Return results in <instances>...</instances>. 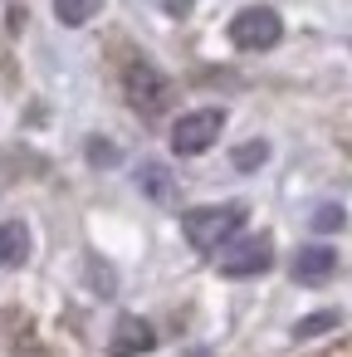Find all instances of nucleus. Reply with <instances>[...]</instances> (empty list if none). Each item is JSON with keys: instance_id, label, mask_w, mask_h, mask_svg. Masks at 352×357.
Returning <instances> with one entry per match:
<instances>
[{"instance_id": "5", "label": "nucleus", "mask_w": 352, "mask_h": 357, "mask_svg": "<svg viewBox=\"0 0 352 357\" xmlns=\"http://www.w3.org/2000/svg\"><path fill=\"white\" fill-rule=\"evenodd\" d=\"M269 264H274V240H269V235H235V240L215 255V269H220L225 279H259Z\"/></svg>"}, {"instance_id": "3", "label": "nucleus", "mask_w": 352, "mask_h": 357, "mask_svg": "<svg viewBox=\"0 0 352 357\" xmlns=\"http://www.w3.org/2000/svg\"><path fill=\"white\" fill-rule=\"evenodd\" d=\"M279 40H284V20H279L274 6H245V10H235V20H230V45H235V50L264 54V50H274Z\"/></svg>"}, {"instance_id": "2", "label": "nucleus", "mask_w": 352, "mask_h": 357, "mask_svg": "<svg viewBox=\"0 0 352 357\" xmlns=\"http://www.w3.org/2000/svg\"><path fill=\"white\" fill-rule=\"evenodd\" d=\"M123 93H128L132 113H142V118H162V113L176 103V84H171L157 64H147V59H132V64L123 69Z\"/></svg>"}, {"instance_id": "15", "label": "nucleus", "mask_w": 352, "mask_h": 357, "mask_svg": "<svg viewBox=\"0 0 352 357\" xmlns=\"http://www.w3.org/2000/svg\"><path fill=\"white\" fill-rule=\"evenodd\" d=\"M191 6H196V0H162V10H167L171 20H186V15H191Z\"/></svg>"}, {"instance_id": "7", "label": "nucleus", "mask_w": 352, "mask_h": 357, "mask_svg": "<svg viewBox=\"0 0 352 357\" xmlns=\"http://www.w3.org/2000/svg\"><path fill=\"white\" fill-rule=\"evenodd\" d=\"M332 269H337V250L332 245H303L293 255V264H289L293 284H328Z\"/></svg>"}, {"instance_id": "10", "label": "nucleus", "mask_w": 352, "mask_h": 357, "mask_svg": "<svg viewBox=\"0 0 352 357\" xmlns=\"http://www.w3.org/2000/svg\"><path fill=\"white\" fill-rule=\"evenodd\" d=\"M98 10H103V0H54V15H59V25H69V30L89 25Z\"/></svg>"}, {"instance_id": "4", "label": "nucleus", "mask_w": 352, "mask_h": 357, "mask_svg": "<svg viewBox=\"0 0 352 357\" xmlns=\"http://www.w3.org/2000/svg\"><path fill=\"white\" fill-rule=\"evenodd\" d=\"M220 132H225L220 108H191V113H181L171 123V152L176 157H201V152H211L220 142Z\"/></svg>"}, {"instance_id": "8", "label": "nucleus", "mask_w": 352, "mask_h": 357, "mask_svg": "<svg viewBox=\"0 0 352 357\" xmlns=\"http://www.w3.org/2000/svg\"><path fill=\"white\" fill-rule=\"evenodd\" d=\"M25 259H30V225L0 220V269H20Z\"/></svg>"}, {"instance_id": "11", "label": "nucleus", "mask_w": 352, "mask_h": 357, "mask_svg": "<svg viewBox=\"0 0 352 357\" xmlns=\"http://www.w3.org/2000/svg\"><path fill=\"white\" fill-rule=\"evenodd\" d=\"M230 162H235V172H259V167L269 162V142H264V137H250V142H240V147L230 152Z\"/></svg>"}, {"instance_id": "12", "label": "nucleus", "mask_w": 352, "mask_h": 357, "mask_svg": "<svg viewBox=\"0 0 352 357\" xmlns=\"http://www.w3.org/2000/svg\"><path fill=\"white\" fill-rule=\"evenodd\" d=\"M337 323H342L337 308H318V313H308V318L293 323V337H323V333H332Z\"/></svg>"}, {"instance_id": "14", "label": "nucleus", "mask_w": 352, "mask_h": 357, "mask_svg": "<svg viewBox=\"0 0 352 357\" xmlns=\"http://www.w3.org/2000/svg\"><path fill=\"white\" fill-rule=\"evenodd\" d=\"M342 220H347V211H342V206H332V201L313 211V230H318V235H332V230H342Z\"/></svg>"}, {"instance_id": "1", "label": "nucleus", "mask_w": 352, "mask_h": 357, "mask_svg": "<svg viewBox=\"0 0 352 357\" xmlns=\"http://www.w3.org/2000/svg\"><path fill=\"white\" fill-rule=\"evenodd\" d=\"M245 215H250V211H245L240 201H225V206H196V211L181 215V235H186V245H191L196 255H220V250L240 235Z\"/></svg>"}, {"instance_id": "6", "label": "nucleus", "mask_w": 352, "mask_h": 357, "mask_svg": "<svg viewBox=\"0 0 352 357\" xmlns=\"http://www.w3.org/2000/svg\"><path fill=\"white\" fill-rule=\"evenodd\" d=\"M152 347H157V333H152V323H147V318H137V313H123V318L113 323L108 357H142V352H152Z\"/></svg>"}, {"instance_id": "9", "label": "nucleus", "mask_w": 352, "mask_h": 357, "mask_svg": "<svg viewBox=\"0 0 352 357\" xmlns=\"http://www.w3.org/2000/svg\"><path fill=\"white\" fill-rule=\"evenodd\" d=\"M137 191H142L147 201H157V206H171V201H176V181H171L167 162H142V167H137Z\"/></svg>"}, {"instance_id": "13", "label": "nucleus", "mask_w": 352, "mask_h": 357, "mask_svg": "<svg viewBox=\"0 0 352 357\" xmlns=\"http://www.w3.org/2000/svg\"><path fill=\"white\" fill-rule=\"evenodd\" d=\"M84 152H89V162H93V167H118V162H123L118 142H103V137H89V147H84Z\"/></svg>"}]
</instances>
